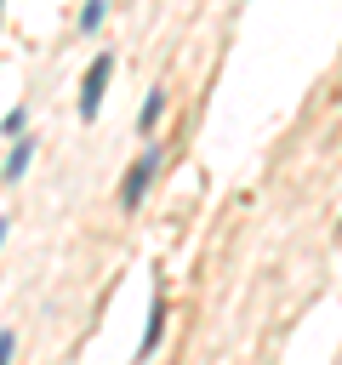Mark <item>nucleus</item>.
<instances>
[{"label": "nucleus", "mask_w": 342, "mask_h": 365, "mask_svg": "<svg viewBox=\"0 0 342 365\" xmlns=\"http://www.w3.org/2000/svg\"><path fill=\"white\" fill-rule=\"evenodd\" d=\"M108 80H114V51H97L86 63V80H80V120L91 125L103 114V97H108Z\"/></svg>", "instance_id": "2"}, {"label": "nucleus", "mask_w": 342, "mask_h": 365, "mask_svg": "<svg viewBox=\"0 0 342 365\" xmlns=\"http://www.w3.org/2000/svg\"><path fill=\"white\" fill-rule=\"evenodd\" d=\"M6 234H11V217H0V245H6Z\"/></svg>", "instance_id": "9"}, {"label": "nucleus", "mask_w": 342, "mask_h": 365, "mask_svg": "<svg viewBox=\"0 0 342 365\" xmlns=\"http://www.w3.org/2000/svg\"><path fill=\"white\" fill-rule=\"evenodd\" d=\"M0 11H6V0H0Z\"/></svg>", "instance_id": "10"}, {"label": "nucleus", "mask_w": 342, "mask_h": 365, "mask_svg": "<svg viewBox=\"0 0 342 365\" xmlns=\"http://www.w3.org/2000/svg\"><path fill=\"white\" fill-rule=\"evenodd\" d=\"M103 17H108V0H86V6H80L74 34H97V29H103Z\"/></svg>", "instance_id": "6"}, {"label": "nucleus", "mask_w": 342, "mask_h": 365, "mask_svg": "<svg viewBox=\"0 0 342 365\" xmlns=\"http://www.w3.org/2000/svg\"><path fill=\"white\" fill-rule=\"evenodd\" d=\"M165 86H154L148 97H142V108H137V137H154V125H160V114H165Z\"/></svg>", "instance_id": "5"}, {"label": "nucleus", "mask_w": 342, "mask_h": 365, "mask_svg": "<svg viewBox=\"0 0 342 365\" xmlns=\"http://www.w3.org/2000/svg\"><path fill=\"white\" fill-rule=\"evenodd\" d=\"M11 354H17V331H0V365H6Z\"/></svg>", "instance_id": "8"}, {"label": "nucleus", "mask_w": 342, "mask_h": 365, "mask_svg": "<svg viewBox=\"0 0 342 365\" xmlns=\"http://www.w3.org/2000/svg\"><path fill=\"white\" fill-rule=\"evenodd\" d=\"M160 336H165V285L154 279V297H148V325H142V342H137V354L148 359V354L160 348Z\"/></svg>", "instance_id": "4"}, {"label": "nucleus", "mask_w": 342, "mask_h": 365, "mask_svg": "<svg viewBox=\"0 0 342 365\" xmlns=\"http://www.w3.org/2000/svg\"><path fill=\"white\" fill-rule=\"evenodd\" d=\"M34 148H40V143H34V131H17V137H11V154H6V171H0V182H6V188H17V182L28 177Z\"/></svg>", "instance_id": "3"}, {"label": "nucleus", "mask_w": 342, "mask_h": 365, "mask_svg": "<svg viewBox=\"0 0 342 365\" xmlns=\"http://www.w3.org/2000/svg\"><path fill=\"white\" fill-rule=\"evenodd\" d=\"M17 131H28V103L6 108V120H0V137H17Z\"/></svg>", "instance_id": "7"}, {"label": "nucleus", "mask_w": 342, "mask_h": 365, "mask_svg": "<svg viewBox=\"0 0 342 365\" xmlns=\"http://www.w3.org/2000/svg\"><path fill=\"white\" fill-rule=\"evenodd\" d=\"M160 165H165V148H160V143H142V154H137V160L125 165V177H120V211H137V205L148 200Z\"/></svg>", "instance_id": "1"}]
</instances>
